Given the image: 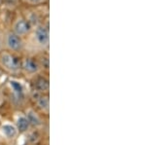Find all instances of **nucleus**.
Masks as SVG:
<instances>
[{
    "label": "nucleus",
    "instance_id": "f257e3e1",
    "mask_svg": "<svg viewBox=\"0 0 146 145\" xmlns=\"http://www.w3.org/2000/svg\"><path fill=\"white\" fill-rule=\"evenodd\" d=\"M9 112L23 110L29 105L30 91L27 82L22 77H6L1 82Z\"/></svg>",
    "mask_w": 146,
    "mask_h": 145
},
{
    "label": "nucleus",
    "instance_id": "f03ea898",
    "mask_svg": "<svg viewBox=\"0 0 146 145\" xmlns=\"http://www.w3.org/2000/svg\"><path fill=\"white\" fill-rule=\"evenodd\" d=\"M23 40H25L23 55L34 56L41 52H47L49 51V44H50V33L48 26H45L44 24L36 25Z\"/></svg>",
    "mask_w": 146,
    "mask_h": 145
},
{
    "label": "nucleus",
    "instance_id": "7ed1b4c3",
    "mask_svg": "<svg viewBox=\"0 0 146 145\" xmlns=\"http://www.w3.org/2000/svg\"><path fill=\"white\" fill-rule=\"evenodd\" d=\"M22 56L3 49L0 51V69L6 77H21Z\"/></svg>",
    "mask_w": 146,
    "mask_h": 145
},
{
    "label": "nucleus",
    "instance_id": "20e7f679",
    "mask_svg": "<svg viewBox=\"0 0 146 145\" xmlns=\"http://www.w3.org/2000/svg\"><path fill=\"white\" fill-rule=\"evenodd\" d=\"M23 112H25L28 122L30 124V127L33 130H39V132H43L44 134L49 135V119L42 116L30 105L25 107L23 109Z\"/></svg>",
    "mask_w": 146,
    "mask_h": 145
},
{
    "label": "nucleus",
    "instance_id": "39448f33",
    "mask_svg": "<svg viewBox=\"0 0 146 145\" xmlns=\"http://www.w3.org/2000/svg\"><path fill=\"white\" fill-rule=\"evenodd\" d=\"M2 49L12 53L23 55L25 53V40L13 31H7L1 38Z\"/></svg>",
    "mask_w": 146,
    "mask_h": 145
},
{
    "label": "nucleus",
    "instance_id": "423d86ee",
    "mask_svg": "<svg viewBox=\"0 0 146 145\" xmlns=\"http://www.w3.org/2000/svg\"><path fill=\"white\" fill-rule=\"evenodd\" d=\"M30 93L50 95V78L48 74L39 73L27 81Z\"/></svg>",
    "mask_w": 146,
    "mask_h": 145
},
{
    "label": "nucleus",
    "instance_id": "0eeeda50",
    "mask_svg": "<svg viewBox=\"0 0 146 145\" xmlns=\"http://www.w3.org/2000/svg\"><path fill=\"white\" fill-rule=\"evenodd\" d=\"M29 105L47 119H50V95L30 93Z\"/></svg>",
    "mask_w": 146,
    "mask_h": 145
},
{
    "label": "nucleus",
    "instance_id": "6e6552de",
    "mask_svg": "<svg viewBox=\"0 0 146 145\" xmlns=\"http://www.w3.org/2000/svg\"><path fill=\"white\" fill-rule=\"evenodd\" d=\"M42 73L34 56L23 55L21 60V77L25 80H28L36 74Z\"/></svg>",
    "mask_w": 146,
    "mask_h": 145
},
{
    "label": "nucleus",
    "instance_id": "1a4fd4ad",
    "mask_svg": "<svg viewBox=\"0 0 146 145\" xmlns=\"http://www.w3.org/2000/svg\"><path fill=\"white\" fill-rule=\"evenodd\" d=\"M8 116L11 119L12 122L14 123V125L16 126V128H18L19 132H20L22 136L25 135L27 132H29L32 130L23 110L11 111L8 113Z\"/></svg>",
    "mask_w": 146,
    "mask_h": 145
},
{
    "label": "nucleus",
    "instance_id": "9d476101",
    "mask_svg": "<svg viewBox=\"0 0 146 145\" xmlns=\"http://www.w3.org/2000/svg\"><path fill=\"white\" fill-rule=\"evenodd\" d=\"M33 29L32 24L29 23V21H27V19L25 18H19L12 24V30L15 34H17L18 36L22 37L23 39H25L30 32Z\"/></svg>",
    "mask_w": 146,
    "mask_h": 145
},
{
    "label": "nucleus",
    "instance_id": "9b49d317",
    "mask_svg": "<svg viewBox=\"0 0 146 145\" xmlns=\"http://www.w3.org/2000/svg\"><path fill=\"white\" fill-rule=\"evenodd\" d=\"M34 58L38 64L40 70L42 73H45L49 75L50 72V58H49V51L47 52H41L34 55Z\"/></svg>",
    "mask_w": 146,
    "mask_h": 145
},
{
    "label": "nucleus",
    "instance_id": "f8f14e48",
    "mask_svg": "<svg viewBox=\"0 0 146 145\" xmlns=\"http://www.w3.org/2000/svg\"><path fill=\"white\" fill-rule=\"evenodd\" d=\"M8 106H7V102L5 95H4L3 90H2V86L0 83V115H4V114H8Z\"/></svg>",
    "mask_w": 146,
    "mask_h": 145
},
{
    "label": "nucleus",
    "instance_id": "ddd939ff",
    "mask_svg": "<svg viewBox=\"0 0 146 145\" xmlns=\"http://www.w3.org/2000/svg\"><path fill=\"white\" fill-rule=\"evenodd\" d=\"M25 4H27V5L30 6H36V5H40V4H43L47 2V0H22Z\"/></svg>",
    "mask_w": 146,
    "mask_h": 145
},
{
    "label": "nucleus",
    "instance_id": "4468645a",
    "mask_svg": "<svg viewBox=\"0 0 146 145\" xmlns=\"http://www.w3.org/2000/svg\"><path fill=\"white\" fill-rule=\"evenodd\" d=\"M5 78V75L3 74V72L1 71V69H0V83H1L2 81H3V79Z\"/></svg>",
    "mask_w": 146,
    "mask_h": 145
},
{
    "label": "nucleus",
    "instance_id": "2eb2a0df",
    "mask_svg": "<svg viewBox=\"0 0 146 145\" xmlns=\"http://www.w3.org/2000/svg\"><path fill=\"white\" fill-rule=\"evenodd\" d=\"M2 50V42H1V37H0V51Z\"/></svg>",
    "mask_w": 146,
    "mask_h": 145
},
{
    "label": "nucleus",
    "instance_id": "dca6fc26",
    "mask_svg": "<svg viewBox=\"0 0 146 145\" xmlns=\"http://www.w3.org/2000/svg\"><path fill=\"white\" fill-rule=\"evenodd\" d=\"M18 145H28V144L27 143V142H25H25H23V143H22V144H20V143H19Z\"/></svg>",
    "mask_w": 146,
    "mask_h": 145
},
{
    "label": "nucleus",
    "instance_id": "f3484780",
    "mask_svg": "<svg viewBox=\"0 0 146 145\" xmlns=\"http://www.w3.org/2000/svg\"><path fill=\"white\" fill-rule=\"evenodd\" d=\"M28 145H41V144H40V143H31V144H28Z\"/></svg>",
    "mask_w": 146,
    "mask_h": 145
},
{
    "label": "nucleus",
    "instance_id": "a211bd4d",
    "mask_svg": "<svg viewBox=\"0 0 146 145\" xmlns=\"http://www.w3.org/2000/svg\"><path fill=\"white\" fill-rule=\"evenodd\" d=\"M0 145H7V144H4V143H0Z\"/></svg>",
    "mask_w": 146,
    "mask_h": 145
},
{
    "label": "nucleus",
    "instance_id": "6ab92c4d",
    "mask_svg": "<svg viewBox=\"0 0 146 145\" xmlns=\"http://www.w3.org/2000/svg\"><path fill=\"white\" fill-rule=\"evenodd\" d=\"M0 1H1V0H0Z\"/></svg>",
    "mask_w": 146,
    "mask_h": 145
}]
</instances>
